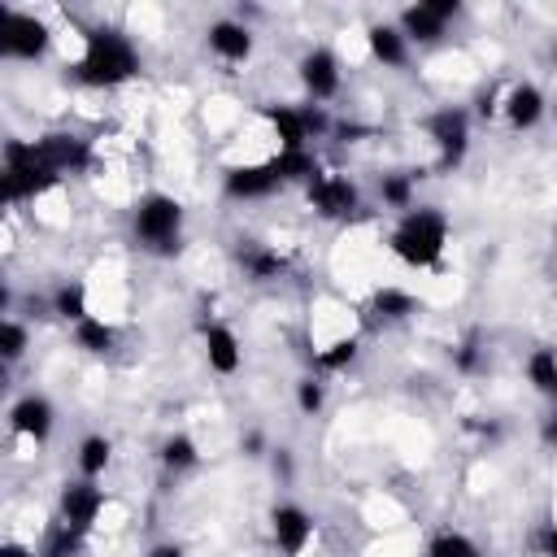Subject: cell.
<instances>
[{
	"instance_id": "4",
	"label": "cell",
	"mask_w": 557,
	"mask_h": 557,
	"mask_svg": "<svg viewBox=\"0 0 557 557\" xmlns=\"http://www.w3.org/2000/svg\"><path fill=\"white\" fill-rule=\"evenodd\" d=\"M131 231L135 239L157 252V257H170L178 252V239H183V200L165 196V191H148L139 196L135 213H131Z\"/></svg>"
},
{
	"instance_id": "8",
	"label": "cell",
	"mask_w": 557,
	"mask_h": 557,
	"mask_svg": "<svg viewBox=\"0 0 557 557\" xmlns=\"http://www.w3.org/2000/svg\"><path fill=\"white\" fill-rule=\"evenodd\" d=\"M57 513L61 522H70L74 531H91L96 518L104 513V487H96V479H70L57 496Z\"/></svg>"
},
{
	"instance_id": "24",
	"label": "cell",
	"mask_w": 557,
	"mask_h": 557,
	"mask_svg": "<svg viewBox=\"0 0 557 557\" xmlns=\"http://www.w3.org/2000/svg\"><path fill=\"white\" fill-rule=\"evenodd\" d=\"M270 170L278 174V183H309L318 174V161L309 148H296V152H274Z\"/></svg>"
},
{
	"instance_id": "19",
	"label": "cell",
	"mask_w": 557,
	"mask_h": 557,
	"mask_svg": "<svg viewBox=\"0 0 557 557\" xmlns=\"http://www.w3.org/2000/svg\"><path fill=\"white\" fill-rule=\"evenodd\" d=\"M444 22H448V17L435 13L431 0L400 9V35H405V39H418V44H435V39L444 35Z\"/></svg>"
},
{
	"instance_id": "17",
	"label": "cell",
	"mask_w": 557,
	"mask_h": 557,
	"mask_svg": "<svg viewBox=\"0 0 557 557\" xmlns=\"http://www.w3.org/2000/svg\"><path fill=\"white\" fill-rule=\"evenodd\" d=\"M265 122H270V131H274V139H278V152L305 148L309 126H305V109H300V104H270V109H265Z\"/></svg>"
},
{
	"instance_id": "10",
	"label": "cell",
	"mask_w": 557,
	"mask_h": 557,
	"mask_svg": "<svg viewBox=\"0 0 557 557\" xmlns=\"http://www.w3.org/2000/svg\"><path fill=\"white\" fill-rule=\"evenodd\" d=\"M270 535H274V548H278L283 557H300V553L309 548V540H313V518H309V509H300V505H292V500L274 505V509H270Z\"/></svg>"
},
{
	"instance_id": "12",
	"label": "cell",
	"mask_w": 557,
	"mask_h": 557,
	"mask_svg": "<svg viewBox=\"0 0 557 557\" xmlns=\"http://www.w3.org/2000/svg\"><path fill=\"white\" fill-rule=\"evenodd\" d=\"M283 183H278V174L270 170V161L265 165H231L226 170V178H222V191L231 196V200H265V196H274Z\"/></svg>"
},
{
	"instance_id": "20",
	"label": "cell",
	"mask_w": 557,
	"mask_h": 557,
	"mask_svg": "<svg viewBox=\"0 0 557 557\" xmlns=\"http://www.w3.org/2000/svg\"><path fill=\"white\" fill-rule=\"evenodd\" d=\"M239 265H244V274L252 283H270V278H278L287 270V257L278 248H270V244H244L239 248Z\"/></svg>"
},
{
	"instance_id": "21",
	"label": "cell",
	"mask_w": 557,
	"mask_h": 557,
	"mask_svg": "<svg viewBox=\"0 0 557 557\" xmlns=\"http://www.w3.org/2000/svg\"><path fill=\"white\" fill-rule=\"evenodd\" d=\"M74 344L83 348V352H91V357H104V352H113V344H117V331L104 322V318H83V322H74Z\"/></svg>"
},
{
	"instance_id": "30",
	"label": "cell",
	"mask_w": 557,
	"mask_h": 557,
	"mask_svg": "<svg viewBox=\"0 0 557 557\" xmlns=\"http://www.w3.org/2000/svg\"><path fill=\"white\" fill-rule=\"evenodd\" d=\"M379 196H383V205H392V209H413V178L409 174H383L379 178Z\"/></svg>"
},
{
	"instance_id": "39",
	"label": "cell",
	"mask_w": 557,
	"mask_h": 557,
	"mask_svg": "<svg viewBox=\"0 0 557 557\" xmlns=\"http://www.w3.org/2000/svg\"><path fill=\"white\" fill-rule=\"evenodd\" d=\"M553 65H557V48H553Z\"/></svg>"
},
{
	"instance_id": "3",
	"label": "cell",
	"mask_w": 557,
	"mask_h": 557,
	"mask_svg": "<svg viewBox=\"0 0 557 557\" xmlns=\"http://www.w3.org/2000/svg\"><path fill=\"white\" fill-rule=\"evenodd\" d=\"M0 183H4V200H9V205H22V200H35V196L52 191V187L61 183V174L39 157L35 139H9V144H4Z\"/></svg>"
},
{
	"instance_id": "7",
	"label": "cell",
	"mask_w": 557,
	"mask_h": 557,
	"mask_svg": "<svg viewBox=\"0 0 557 557\" xmlns=\"http://www.w3.org/2000/svg\"><path fill=\"white\" fill-rule=\"evenodd\" d=\"M305 191H309V205L318 209V218L339 222V218H352V213H357V183L344 178V174L318 170V174L305 183Z\"/></svg>"
},
{
	"instance_id": "13",
	"label": "cell",
	"mask_w": 557,
	"mask_h": 557,
	"mask_svg": "<svg viewBox=\"0 0 557 557\" xmlns=\"http://www.w3.org/2000/svg\"><path fill=\"white\" fill-rule=\"evenodd\" d=\"M35 148H39V157H44L61 178L91 165V148H87L78 135H44V139H35Z\"/></svg>"
},
{
	"instance_id": "38",
	"label": "cell",
	"mask_w": 557,
	"mask_h": 557,
	"mask_svg": "<svg viewBox=\"0 0 557 557\" xmlns=\"http://www.w3.org/2000/svg\"><path fill=\"white\" fill-rule=\"evenodd\" d=\"M553 257H557V226H553Z\"/></svg>"
},
{
	"instance_id": "1",
	"label": "cell",
	"mask_w": 557,
	"mask_h": 557,
	"mask_svg": "<svg viewBox=\"0 0 557 557\" xmlns=\"http://www.w3.org/2000/svg\"><path fill=\"white\" fill-rule=\"evenodd\" d=\"M139 74V52L131 44V35H122L117 26H96L83 39V57L74 65V78L83 87H122Z\"/></svg>"
},
{
	"instance_id": "37",
	"label": "cell",
	"mask_w": 557,
	"mask_h": 557,
	"mask_svg": "<svg viewBox=\"0 0 557 557\" xmlns=\"http://www.w3.org/2000/svg\"><path fill=\"white\" fill-rule=\"evenodd\" d=\"M544 440H548V444H557V413L548 418V426H544Z\"/></svg>"
},
{
	"instance_id": "2",
	"label": "cell",
	"mask_w": 557,
	"mask_h": 557,
	"mask_svg": "<svg viewBox=\"0 0 557 557\" xmlns=\"http://www.w3.org/2000/svg\"><path fill=\"white\" fill-rule=\"evenodd\" d=\"M387 248L396 261L413 265V270H426L444 257L448 248V218L435 209V205H418L409 213H400L396 231L387 235Z\"/></svg>"
},
{
	"instance_id": "23",
	"label": "cell",
	"mask_w": 557,
	"mask_h": 557,
	"mask_svg": "<svg viewBox=\"0 0 557 557\" xmlns=\"http://www.w3.org/2000/svg\"><path fill=\"white\" fill-rule=\"evenodd\" d=\"M527 383H531L540 396L557 400V348H535V352L527 357Z\"/></svg>"
},
{
	"instance_id": "22",
	"label": "cell",
	"mask_w": 557,
	"mask_h": 557,
	"mask_svg": "<svg viewBox=\"0 0 557 557\" xmlns=\"http://www.w3.org/2000/svg\"><path fill=\"white\" fill-rule=\"evenodd\" d=\"M74 461H78V474H83V479H100V474L109 470V461H113V444H109V435H83Z\"/></svg>"
},
{
	"instance_id": "14",
	"label": "cell",
	"mask_w": 557,
	"mask_h": 557,
	"mask_svg": "<svg viewBox=\"0 0 557 557\" xmlns=\"http://www.w3.org/2000/svg\"><path fill=\"white\" fill-rule=\"evenodd\" d=\"M205 361L213 374H235L244 366V348H239V335L222 322H209L205 326Z\"/></svg>"
},
{
	"instance_id": "31",
	"label": "cell",
	"mask_w": 557,
	"mask_h": 557,
	"mask_svg": "<svg viewBox=\"0 0 557 557\" xmlns=\"http://www.w3.org/2000/svg\"><path fill=\"white\" fill-rule=\"evenodd\" d=\"M426 557H479V544L461 531H440L426 548Z\"/></svg>"
},
{
	"instance_id": "27",
	"label": "cell",
	"mask_w": 557,
	"mask_h": 557,
	"mask_svg": "<svg viewBox=\"0 0 557 557\" xmlns=\"http://www.w3.org/2000/svg\"><path fill=\"white\" fill-rule=\"evenodd\" d=\"M161 461H165V470H191V466H200V448H196L191 435L178 431L161 444Z\"/></svg>"
},
{
	"instance_id": "5",
	"label": "cell",
	"mask_w": 557,
	"mask_h": 557,
	"mask_svg": "<svg viewBox=\"0 0 557 557\" xmlns=\"http://www.w3.org/2000/svg\"><path fill=\"white\" fill-rule=\"evenodd\" d=\"M52 44V30L44 17L26 9H0V57L9 61H39Z\"/></svg>"
},
{
	"instance_id": "25",
	"label": "cell",
	"mask_w": 557,
	"mask_h": 557,
	"mask_svg": "<svg viewBox=\"0 0 557 557\" xmlns=\"http://www.w3.org/2000/svg\"><path fill=\"white\" fill-rule=\"evenodd\" d=\"M52 313L61 318V322H83V318H91V309H87V287L83 283H61L57 292H52Z\"/></svg>"
},
{
	"instance_id": "35",
	"label": "cell",
	"mask_w": 557,
	"mask_h": 557,
	"mask_svg": "<svg viewBox=\"0 0 557 557\" xmlns=\"http://www.w3.org/2000/svg\"><path fill=\"white\" fill-rule=\"evenodd\" d=\"M535 548H540L544 557H557V522L540 527V535H535Z\"/></svg>"
},
{
	"instance_id": "18",
	"label": "cell",
	"mask_w": 557,
	"mask_h": 557,
	"mask_svg": "<svg viewBox=\"0 0 557 557\" xmlns=\"http://www.w3.org/2000/svg\"><path fill=\"white\" fill-rule=\"evenodd\" d=\"M366 44H370V57L387 70H400L409 61V39L400 35V26H387V22H374L366 30Z\"/></svg>"
},
{
	"instance_id": "6",
	"label": "cell",
	"mask_w": 557,
	"mask_h": 557,
	"mask_svg": "<svg viewBox=\"0 0 557 557\" xmlns=\"http://www.w3.org/2000/svg\"><path fill=\"white\" fill-rule=\"evenodd\" d=\"M426 135L440 148V170H453L470 148V117L466 109H435L426 117Z\"/></svg>"
},
{
	"instance_id": "11",
	"label": "cell",
	"mask_w": 557,
	"mask_h": 557,
	"mask_svg": "<svg viewBox=\"0 0 557 557\" xmlns=\"http://www.w3.org/2000/svg\"><path fill=\"white\" fill-rule=\"evenodd\" d=\"M300 83L309 91V100H331L339 91V61L331 48H309L300 57Z\"/></svg>"
},
{
	"instance_id": "15",
	"label": "cell",
	"mask_w": 557,
	"mask_h": 557,
	"mask_svg": "<svg viewBox=\"0 0 557 557\" xmlns=\"http://www.w3.org/2000/svg\"><path fill=\"white\" fill-rule=\"evenodd\" d=\"M205 39H209V48H213L222 61H231V65H239V61L252 57V30H248L244 22H235V17L213 22V26L205 30Z\"/></svg>"
},
{
	"instance_id": "16",
	"label": "cell",
	"mask_w": 557,
	"mask_h": 557,
	"mask_svg": "<svg viewBox=\"0 0 557 557\" xmlns=\"http://www.w3.org/2000/svg\"><path fill=\"white\" fill-rule=\"evenodd\" d=\"M540 117H544V91L535 83H513L505 96V122L513 131H531L540 126Z\"/></svg>"
},
{
	"instance_id": "28",
	"label": "cell",
	"mask_w": 557,
	"mask_h": 557,
	"mask_svg": "<svg viewBox=\"0 0 557 557\" xmlns=\"http://www.w3.org/2000/svg\"><path fill=\"white\" fill-rule=\"evenodd\" d=\"M370 309L379 318H387V322H400V318H409L418 309V300L409 292H400V287H383V292H374V305Z\"/></svg>"
},
{
	"instance_id": "36",
	"label": "cell",
	"mask_w": 557,
	"mask_h": 557,
	"mask_svg": "<svg viewBox=\"0 0 557 557\" xmlns=\"http://www.w3.org/2000/svg\"><path fill=\"white\" fill-rule=\"evenodd\" d=\"M0 557H39V553H35V548H26V544H17V540H4Z\"/></svg>"
},
{
	"instance_id": "33",
	"label": "cell",
	"mask_w": 557,
	"mask_h": 557,
	"mask_svg": "<svg viewBox=\"0 0 557 557\" xmlns=\"http://www.w3.org/2000/svg\"><path fill=\"white\" fill-rule=\"evenodd\" d=\"M296 405H300V413L313 418V413L326 405V387H322L318 379H300V383H296Z\"/></svg>"
},
{
	"instance_id": "9",
	"label": "cell",
	"mask_w": 557,
	"mask_h": 557,
	"mask_svg": "<svg viewBox=\"0 0 557 557\" xmlns=\"http://www.w3.org/2000/svg\"><path fill=\"white\" fill-rule=\"evenodd\" d=\"M52 426H57V409H52V400L39 396V392H26V396H17V400L9 405V431L22 435V440L44 444V440L52 435Z\"/></svg>"
},
{
	"instance_id": "32",
	"label": "cell",
	"mask_w": 557,
	"mask_h": 557,
	"mask_svg": "<svg viewBox=\"0 0 557 557\" xmlns=\"http://www.w3.org/2000/svg\"><path fill=\"white\" fill-rule=\"evenodd\" d=\"M357 335H344V339H335V344H326L322 352H318V370H344V366H352L357 361Z\"/></svg>"
},
{
	"instance_id": "29",
	"label": "cell",
	"mask_w": 557,
	"mask_h": 557,
	"mask_svg": "<svg viewBox=\"0 0 557 557\" xmlns=\"http://www.w3.org/2000/svg\"><path fill=\"white\" fill-rule=\"evenodd\" d=\"M26 348H30V331H26V322L4 318V322H0V357H4V366L22 361V357H26Z\"/></svg>"
},
{
	"instance_id": "34",
	"label": "cell",
	"mask_w": 557,
	"mask_h": 557,
	"mask_svg": "<svg viewBox=\"0 0 557 557\" xmlns=\"http://www.w3.org/2000/svg\"><path fill=\"white\" fill-rule=\"evenodd\" d=\"M305 109V126H309V135H326L331 131V117L322 113V104H300Z\"/></svg>"
},
{
	"instance_id": "26",
	"label": "cell",
	"mask_w": 557,
	"mask_h": 557,
	"mask_svg": "<svg viewBox=\"0 0 557 557\" xmlns=\"http://www.w3.org/2000/svg\"><path fill=\"white\" fill-rule=\"evenodd\" d=\"M83 548V531H74L70 522H52L48 531H44V544H39V557H74Z\"/></svg>"
}]
</instances>
